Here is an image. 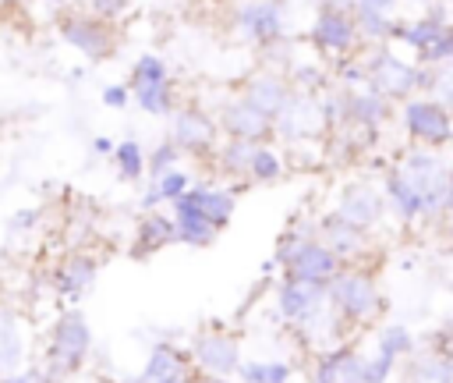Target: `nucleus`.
Instances as JSON below:
<instances>
[{"instance_id": "nucleus-10", "label": "nucleus", "mask_w": 453, "mask_h": 383, "mask_svg": "<svg viewBox=\"0 0 453 383\" xmlns=\"http://www.w3.org/2000/svg\"><path fill=\"white\" fill-rule=\"evenodd\" d=\"M234 28L241 39L255 43L258 50H273L283 43L287 35V21H283V0H248L237 7L234 14Z\"/></svg>"}, {"instance_id": "nucleus-5", "label": "nucleus", "mask_w": 453, "mask_h": 383, "mask_svg": "<svg viewBox=\"0 0 453 383\" xmlns=\"http://www.w3.org/2000/svg\"><path fill=\"white\" fill-rule=\"evenodd\" d=\"M396 167L421 188V202H425V220H439L446 209H449V177H446V163L439 160L435 149H425V145H411Z\"/></svg>"}, {"instance_id": "nucleus-25", "label": "nucleus", "mask_w": 453, "mask_h": 383, "mask_svg": "<svg viewBox=\"0 0 453 383\" xmlns=\"http://www.w3.org/2000/svg\"><path fill=\"white\" fill-rule=\"evenodd\" d=\"M393 117V103L379 96L375 89H347V128L361 131H379Z\"/></svg>"}, {"instance_id": "nucleus-48", "label": "nucleus", "mask_w": 453, "mask_h": 383, "mask_svg": "<svg viewBox=\"0 0 453 383\" xmlns=\"http://www.w3.org/2000/svg\"><path fill=\"white\" fill-rule=\"evenodd\" d=\"M35 216H39V209H18V213L11 216V231H28V227H35Z\"/></svg>"}, {"instance_id": "nucleus-43", "label": "nucleus", "mask_w": 453, "mask_h": 383, "mask_svg": "<svg viewBox=\"0 0 453 383\" xmlns=\"http://www.w3.org/2000/svg\"><path fill=\"white\" fill-rule=\"evenodd\" d=\"M432 99H439L442 106H449V110H453V64H446V67H439V71H435Z\"/></svg>"}, {"instance_id": "nucleus-39", "label": "nucleus", "mask_w": 453, "mask_h": 383, "mask_svg": "<svg viewBox=\"0 0 453 383\" xmlns=\"http://www.w3.org/2000/svg\"><path fill=\"white\" fill-rule=\"evenodd\" d=\"M414 64H428V67H446L453 64V25L421 53H414Z\"/></svg>"}, {"instance_id": "nucleus-45", "label": "nucleus", "mask_w": 453, "mask_h": 383, "mask_svg": "<svg viewBox=\"0 0 453 383\" xmlns=\"http://www.w3.org/2000/svg\"><path fill=\"white\" fill-rule=\"evenodd\" d=\"M99 99H103V106H110V110H124L127 99H131V89H127V85H103Z\"/></svg>"}, {"instance_id": "nucleus-2", "label": "nucleus", "mask_w": 453, "mask_h": 383, "mask_svg": "<svg viewBox=\"0 0 453 383\" xmlns=\"http://www.w3.org/2000/svg\"><path fill=\"white\" fill-rule=\"evenodd\" d=\"M88 351H92V326H88V319L78 309H64L57 316V323L50 326V337H46V351H42L46 372L60 383L64 376L81 369Z\"/></svg>"}, {"instance_id": "nucleus-54", "label": "nucleus", "mask_w": 453, "mask_h": 383, "mask_svg": "<svg viewBox=\"0 0 453 383\" xmlns=\"http://www.w3.org/2000/svg\"><path fill=\"white\" fill-rule=\"evenodd\" d=\"M449 209H453V184H449Z\"/></svg>"}, {"instance_id": "nucleus-53", "label": "nucleus", "mask_w": 453, "mask_h": 383, "mask_svg": "<svg viewBox=\"0 0 453 383\" xmlns=\"http://www.w3.org/2000/svg\"><path fill=\"white\" fill-rule=\"evenodd\" d=\"M446 177H449V184H453V163H446Z\"/></svg>"}, {"instance_id": "nucleus-41", "label": "nucleus", "mask_w": 453, "mask_h": 383, "mask_svg": "<svg viewBox=\"0 0 453 383\" xmlns=\"http://www.w3.org/2000/svg\"><path fill=\"white\" fill-rule=\"evenodd\" d=\"M393 365H396V358H389L382 351L375 358H365V383H386L393 376Z\"/></svg>"}, {"instance_id": "nucleus-35", "label": "nucleus", "mask_w": 453, "mask_h": 383, "mask_svg": "<svg viewBox=\"0 0 453 383\" xmlns=\"http://www.w3.org/2000/svg\"><path fill=\"white\" fill-rule=\"evenodd\" d=\"M241 383H290L294 369L287 362H241Z\"/></svg>"}, {"instance_id": "nucleus-22", "label": "nucleus", "mask_w": 453, "mask_h": 383, "mask_svg": "<svg viewBox=\"0 0 453 383\" xmlns=\"http://www.w3.org/2000/svg\"><path fill=\"white\" fill-rule=\"evenodd\" d=\"M28 355V326L21 312L7 301H0V379L18 372Z\"/></svg>"}, {"instance_id": "nucleus-9", "label": "nucleus", "mask_w": 453, "mask_h": 383, "mask_svg": "<svg viewBox=\"0 0 453 383\" xmlns=\"http://www.w3.org/2000/svg\"><path fill=\"white\" fill-rule=\"evenodd\" d=\"M188 351H191V365H195L198 372L230 379V376H237V369H241V344H237V337H234L230 330H223V326H205V330H198Z\"/></svg>"}, {"instance_id": "nucleus-15", "label": "nucleus", "mask_w": 453, "mask_h": 383, "mask_svg": "<svg viewBox=\"0 0 453 383\" xmlns=\"http://www.w3.org/2000/svg\"><path fill=\"white\" fill-rule=\"evenodd\" d=\"M308 383H365V355H357V348L347 340L326 348L311 362Z\"/></svg>"}, {"instance_id": "nucleus-28", "label": "nucleus", "mask_w": 453, "mask_h": 383, "mask_svg": "<svg viewBox=\"0 0 453 383\" xmlns=\"http://www.w3.org/2000/svg\"><path fill=\"white\" fill-rule=\"evenodd\" d=\"M251 152L255 145L251 142H237V138H223L216 156H212V174L226 177V181H241L244 188L251 184L248 181V167H251Z\"/></svg>"}, {"instance_id": "nucleus-7", "label": "nucleus", "mask_w": 453, "mask_h": 383, "mask_svg": "<svg viewBox=\"0 0 453 383\" xmlns=\"http://www.w3.org/2000/svg\"><path fill=\"white\" fill-rule=\"evenodd\" d=\"M400 124L414 145L439 152L453 142V110L432 96H411L407 103H400Z\"/></svg>"}, {"instance_id": "nucleus-12", "label": "nucleus", "mask_w": 453, "mask_h": 383, "mask_svg": "<svg viewBox=\"0 0 453 383\" xmlns=\"http://www.w3.org/2000/svg\"><path fill=\"white\" fill-rule=\"evenodd\" d=\"M216 124L223 131V138H237V142H251V145H265L276 138L273 117L262 113L255 103H248L241 92L230 96L219 110H216Z\"/></svg>"}, {"instance_id": "nucleus-29", "label": "nucleus", "mask_w": 453, "mask_h": 383, "mask_svg": "<svg viewBox=\"0 0 453 383\" xmlns=\"http://www.w3.org/2000/svg\"><path fill=\"white\" fill-rule=\"evenodd\" d=\"M110 160H113V167H117V177L127 181V184H134V181H142V177L149 174V156L142 152L138 138H124V142H117V149H113Z\"/></svg>"}, {"instance_id": "nucleus-32", "label": "nucleus", "mask_w": 453, "mask_h": 383, "mask_svg": "<svg viewBox=\"0 0 453 383\" xmlns=\"http://www.w3.org/2000/svg\"><path fill=\"white\" fill-rule=\"evenodd\" d=\"M170 82V71H166V60L159 53H142L134 64H131V74H127V89H149V85H163Z\"/></svg>"}, {"instance_id": "nucleus-40", "label": "nucleus", "mask_w": 453, "mask_h": 383, "mask_svg": "<svg viewBox=\"0 0 453 383\" xmlns=\"http://www.w3.org/2000/svg\"><path fill=\"white\" fill-rule=\"evenodd\" d=\"M152 184L159 188L163 202H177V199H180V195H184V192H188L195 181H191V174H188V170H180V167H177V170L163 174V177H159V181H152Z\"/></svg>"}, {"instance_id": "nucleus-11", "label": "nucleus", "mask_w": 453, "mask_h": 383, "mask_svg": "<svg viewBox=\"0 0 453 383\" xmlns=\"http://www.w3.org/2000/svg\"><path fill=\"white\" fill-rule=\"evenodd\" d=\"M273 128H276V138H283V142H290V145L322 142V138H326V124H322V113H319V99H315L311 92H301V89L290 92V99H287L283 110L276 113Z\"/></svg>"}, {"instance_id": "nucleus-42", "label": "nucleus", "mask_w": 453, "mask_h": 383, "mask_svg": "<svg viewBox=\"0 0 453 383\" xmlns=\"http://www.w3.org/2000/svg\"><path fill=\"white\" fill-rule=\"evenodd\" d=\"M85 11H92V14H99V18L117 25L124 18V11H127V0H85Z\"/></svg>"}, {"instance_id": "nucleus-23", "label": "nucleus", "mask_w": 453, "mask_h": 383, "mask_svg": "<svg viewBox=\"0 0 453 383\" xmlns=\"http://www.w3.org/2000/svg\"><path fill=\"white\" fill-rule=\"evenodd\" d=\"M382 195H386V206L396 213L400 223H414V220H425V202H421V188L396 167L389 163L386 167V177H382Z\"/></svg>"}, {"instance_id": "nucleus-49", "label": "nucleus", "mask_w": 453, "mask_h": 383, "mask_svg": "<svg viewBox=\"0 0 453 383\" xmlns=\"http://www.w3.org/2000/svg\"><path fill=\"white\" fill-rule=\"evenodd\" d=\"M113 149H117V142H110L106 135H96V138H92V152H96V156H113Z\"/></svg>"}, {"instance_id": "nucleus-16", "label": "nucleus", "mask_w": 453, "mask_h": 383, "mask_svg": "<svg viewBox=\"0 0 453 383\" xmlns=\"http://www.w3.org/2000/svg\"><path fill=\"white\" fill-rule=\"evenodd\" d=\"M453 21H449V11H446V4H432L425 14H418V18H393V35H389V43H403V46H411L414 53H421V50H428L446 28H449Z\"/></svg>"}, {"instance_id": "nucleus-30", "label": "nucleus", "mask_w": 453, "mask_h": 383, "mask_svg": "<svg viewBox=\"0 0 453 383\" xmlns=\"http://www.w3.org/2000/svg\"><path fill=\"white\" fill-rule=\"evenodd\" d=\"M287 170V160L280 156V149H273L269 142L265 145H255L251 152V167H248V181L251 184H276Z\"/></svg>"}, {"instance_id": "nucleus-8", "label": "nucleus", "mask_w": 453, "mask_h": 383, "mask_svg": "<svg viewBox=\"0 0 453 383\" xmlns=\"http://www.w3.org/2000/svg\"><path fill=\"white\" fill-rule=\"evenodd\" d=\"M365 64H368V89H375L379 96H386L389 103H407L411 96H418V64H407L403 57H396L386 46H365Z\"/></svg>"}, {"instance_id": "nucleus-13", "label": "nucleus", "mask_w": 453, "mask_h": 383, "mask_svg": "<svg viewBox=\"0 0 453 383\" xmlns=\"http://www.w3.org/2000/svg\"><path fill=\"white\" fill-rule=\"evenodd\" d=\"M319 241H326V248H333L347 266H361V259L372 248V231L343 220L336 209L319 216Z\"/></svg>"}, {"instance_id": "nucleus-50", "label": "nucleus", "mask_w": 453, "mask_h": 383, "mask_svg": "<svg viewBox=\"0 0 453 383\" xmlns=\"http://www.w3.org/2000/svg\"><path fill=\"white\" fill-rule=\"evenodd\" d=\"M188 383H230V379H223V376H209V372H198V369H191Z\"/></svg>"}, {"instance_id": "nucleus-46", "label": "nucleus", "mask_w": 453, "mask_h": 383, "mask_svg": "<svg viewBox=\"0 0 453 383\" xmlns=\"http://www.w3.org/2000/svg\"><path fill=\"white\" fill-rule=\"evenodd\" d=\"M400 0H350V11H375V14H389L396 11Z\"/></svg>"}, {"instance_id": "nucleus-21", "label": "nucleus", "mask_w": 453, "mask_h": 383, "mask_svg": "<svg viewBox=\"0 0 453 383\" xmlns=\"http://www.w3.org/2000/svg\"><path fill=\"white\" fill-rule=\"evenodd\" d=\"M96 277H99V259L96 255H88V252H71V255H64L60 259V266L53 270V291L64 298V301H78L92 284H96Z\"/></svg>"}, {"instance_id": "nucleus-52", "label": "nucleus", "mask_w": 453, "mask_h": 383, "mask_svg": "<svg viewBox=\"0 0 453 383\" xmlns=\"http://www.w3.org/2000/svg\"><path fill=\"white\" fill-rule=\"evenodd\" d=\"M188 376H191V372H184V376H170V379H159V383H188Z\"/></svg>"}, {"instance_id": "nucleus-6", "label": "nucleus", "mask_w": 453, "mask_h": 383, "mask_svg": "<svg viewBox=\"0 0 453 383\" xmlns=\"http://www.w3.org/2000/svg\"><path fill=\"white\" fill-rule=\"evenodd\" d=\"M166 121H170L166 138H170L184 156H191V160H209V167H212V156H216L219 135H223L219 124H216V117H212L205 106L184 103V106H177Z\"/></svg>"}, {"instance_id": "nucleus-51", "label": "nucleus", "mask_w": 453, "mask_h": 383, "mask_svg": "<svg viewBox=\"0 0 453 383\" xmlns=\"http://www.w3.org/2000/svg\"><path fill=\"white\" fill-rule=\"evenodd\" d=\"M21 4H25V0H0V21H7Z\"/></svg>"}, {"instance_id": "nucleus-3", "label": "nucleus", "mask_w": 453, "mask_h": 383, "mask_svg": "<svg viewBox=\"0 0 453 383\" xmlns=\"http://www.w3.org/2000/svg\"><path fill=\"white\" fill-rule=\"evenodd\" d=\"M308 43L326 60H343V57L361 53L365 43L357 35L350 0H322V7L315 11V21L308 28Z\"/></svg>"}, {"instance_id": "nucleus-20", "label": "nucleus", "mask_w": 453, "mask_h": 383, "mask_svg": "<svg viewBox=\"0 0 453 383\" xmlns=\"http://www.w3.org/2000/svg\"><path fill=\"white\" fill-rule=\"evenodd\" d=\"M177 245V220L173 213L163 209H142L138 223H134V238H131V259H149L163 248Z\"/></svg>"}, {"instance_id": "nucleus-36", "label": "nucleus", "mask_w": 453, "mask_h": 383, "mask_svg": "<svg viewBox=\"0 0 453 383\" xmlns=\"http://www.w3.org/2000/svg\"><path fill=\"white\" fill-rule=\"evenodd\" d=\"M414 348H418V340H414V333L407 326L393 323V326H382L379 330V351L382 355H389V358H411Z\"/></svg>"}, {"instance_id": "nucleus-1", "label": "nucleus", "mask_w": 453, "mask_h": 383, "mask_svg": "<svg viewBox=\"0 0 453 383\" xmlns=\"http://www.w3.org/2000/svg\"><path fill=\"white\" fill-rule=\"evenodd\" d=\"M329 305L350 330L379 323V316L386 312V294L379 291L375 270L372 266H343L329 284Z\"/></svg>"}, {"instance_id": "nucleus-18", "label": "nucleus", "mask_w": 453, "mask_h": 383, "mask_svg": "<svg viewBox=\"0 0 453 383\" xmlns=\"http://www.w3.org/2000/svg\"><path fill=\"white\" fill-rule=\"evenodd\" d=\"M290 92H294V85H290V78H287L280 67H258V71H251V74L244 78V85H241V96H244L248 103H255L262 113H269L273 121H276V113L283 110V103L290 99Z\"/></svg>"}, {"instance_id": "nucleus-55", "label": "nucleus", "mask_w": 453, "mask_h": 383, "mask_svg": "<svg viewBox=\"0 0 453 383\" xmlns=\"http://www.w3.org/2000/svg\"><path fill=\"white\" fill-rule=\"evenodd\" d=\"M50 4H57V7H60V4H67V0H50Z\"/></svg>"}, {"instance_id": "nucleus-14", "label": "nucleus", "mask_w": 453, "mask_h": 383, "mask_svg": "<svg viewBox=\"0 0 453 383\" xmlns=\"http://www.w3.org/2000/svg\"><path fill=\"white\" fill-rule=\"evenodd\" d=\"M347 262L333 252V248H326V241H308L294 259H290V266L283 270V277H290V280H301V284H319V287H329L333 284V277L343 270Z\"/></svg>"}, {"instance_id": "nucleus-19", "label": "nucleus", "mask_w": 453, "mask_h": 383, "mask_svg": "<svg viewBox=\"0 0 453 383\" xmlns=\"http://www.w3.org/2000/svg\"><path fill=\"white\" fill-rule=\"evenodd\" d=\"M326 301H329V287H319V284H301V280L283 277L276 287V312L287 326H301Z\"/></svg>"}, {"instance_id": "nucleus-27", "label": "nucleus", "mask_w": 453, "mask_h": 383, "mask_svg": "<svg viewBox=\"0 0 453 383\" xmlns=\"http://www.w3.org/2000/svg\"><path fill=\"white\" fill-rule=\"evenodd\" d=\"M188 195L202 206V213H205L219 231L234 220V209H237V192H234V188H223V184H209V181H202V184H191V188H188Z\"/></svg>"}, {"instance_id": "nucleus-26", "label": "nucleus", "mask_w": 453, "mask_h": 383, "mask_svg": "<svg viewBox=\"0 0 453 383\" xmlns=\"http://www.w3.org/2000/svg\"><path fill=\"white\" fill-rule=\"evenodd\" d=\"M191 351H180L177 344L170 340H159L152 351H149V362L142 369V379L145 383H159V379H170V376H184L191 372Z\"/></svg>"}, {"instance_id": "nucleus-4", "label": "nucleus", "mask_w": 453, "mask_h": 383, "mask_svg": "<svg viewBox=\"0 0 453 383\" xmlns=\"http://www.w3.org/2000/svg\"><path fill=\"white\" fill-rule=\"evenodd\" d=\"M57 35L78 50L85 60H110L120 46V32L113 21L92 14V11H60L57 14Z\"/></svg>"}, {"instance_id": "nucleus-37", "label": "nucleus", "mask_w": 453, "mask_h": 383, "mask_svg": "<svg viewBox=\"0 0 453 383\" xmlns=\"http://www.w3.org/2000/svg\"><path fill=\"white\" fill-rule=\"evenodd\" d=\"M333 78L340 89H365L368 85V64H365V53H354V57H343L333 64Z\"/></svg>"}, {"instance_id": "nucleus-17", "label": "nucleus", "mask_w": 453, "mask_h": 383, "mask_svg": "<svg viewBox=\"0 0 453 383\" xmlns=\"http://www.w3.org/2000/svg\"><path fill=\"white\" fill-rule=\"evenodd\" d=\"M382 206H386V195L382 188L368 184V181H350L343 184V192L336 195V213L365 231H375L379 220H382Z\"/></svg>"}, {"instance_id": "nucleus-38", "label": "nucleus", "mask_w": 453, "mask_h": 383, "mask_svg": "<svg viewBox=\"0 0 453 383\" xmlns=\"http://www.w3.org/2000/svg\"><path fill=\"white\" fill-rule=\"evenodd\" d=\"M180 156H184V152H180V149H177V145H173L170 138H163V142H159V145H156V149L149 152V177H152V181H159L163 174L177 170Z\"/></svg>"}, {"instance_id": "nucleus-57", "label": "nucleus", "mask_w": 453, "mask_h": 383, "mask_svg": "<svg viewBox=\"0 0 453 383\" xmlns=\"http://www.w3.org/2000/svg\"><path fill=\"white\" fill-rule=\"evenodd\" d=\"M131 383H145V379H142V376H138V379H131Z\"/></svg>"}, {"instance_id": "nucleus-44", "label": "nucleus", "mask_w": 453, "mask_h": 383, "mask_svg": "<svg viewBox=\"0 0 453 383\" xmlns=\"http://www.w3.org/2000/svg\"><path fill=\"white\" fill-rule=\"evenodd\" d=\"M0 383H57L50 372H46V365L39 362V365H21L18 372H11V376H4Z\"/></svg>"}, {"instance_id": "nucleus-47", "label": "nucleus", "mask_w": 453, "mask_h": 383, "mask_svg": "<svg viewBox=\"0 0 453 383\" xmlns=\"http://www.w3.org/2000/svg\"><path fill=\"white\" fill-rule=\"evenodd\" d=\"M435 234L446 241V248L453 252V209H446L439 220H435Z\"/></svg>"}, {"instance_id": "nucleus-24", "label": "nucleus", "mask_w": 453, "mask_h": 383, "mask_svg": "<svg viewBox=\"0 0 453 383\" xmlns=\"http://www.w3.org/2000/svg\"><path fill=\"white\" fill-rule=\"evenodd\" d=\"M173 206V220H177V241L188 245V248H209L216 238H219V227L202 213V206L184 192Z\"/></svg>"}, {"instance_id": "nucleus-56", "label": "nucleus", "mask_w": 453, "mask_h": 383, "mask_svg": "<svg viewBox=\"0 0 453 383\" xmlns=\"http://www.w3.org/2000/svg\"><path fill=\"white\" fill-rule=\"evenodd\" d=\"M439 4H446V7H453V0H439Z\"/></svg>"}, {"instance_id": "nucleus-34", "label": "nucleus", "mask_w": 453, "mask_h": 383, "mask_svg": "<svg viewBox=\"0 0 453 383\" xmlns=\"http://www.w3.org/2000/svg\"><path fill=\"white\" fill-rule=\"evenodd\" d=\"M357 21V35L365 46H386L393 35V18L389 14H375V11H354Z\"/></svg>"}, {"instance_id": "nucleus-31", "label": "nucleus", "mask_w": 453, "mask_h": 383, "mask_svg": "<svg viewBox=\"0 0 453 383\" xmlns=\"http://www.w3.org/2000/svg\"><path fill=\"white\" fill-rule=\"evenodd\" d=\"M131 99L152 113V117H170L180 103H177V92H173V82H163V85H149V89H134Z\"/></svg>"}, {"instance_id": "nucleus-33", "label": "nucleus", "mask_w": 453, "mask_h": 383, "mask_svg": "<svg viewBox=\"0 0 453 383\" xmlns=\"http://www.w3.org/2000/svg\"><path fill=\"white\" fill-rule=\"evenodd\" d=\"M319 99V113H322V124H326V135L347 128V89L340 85H329L326 92L315 96Z\"/></svg>"}]
</instances>
